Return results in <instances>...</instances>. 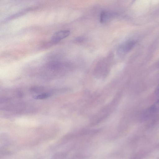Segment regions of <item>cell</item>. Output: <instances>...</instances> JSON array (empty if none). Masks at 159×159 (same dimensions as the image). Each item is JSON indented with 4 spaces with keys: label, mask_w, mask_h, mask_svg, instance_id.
Returning <instances> with one entry per match:
<instances>
[{
    "label": "cell",
    "mask_w": 159,
    "mask_h": 159,
    "mask_svg": "<svg viewBox=\"0 0 159 159\" xmlns=\"http://www.w3.org/2000/svg\"><path fill=\"white\" fill-rule=\"evenodd\" d=\"M70 32L68 30L58 31L54 33L51 37V41L52 43H57L67 37L70 34Z\"/></svg>",
    "instance_id": "6da1fadb"
},
{
    "label": "cell",
    "mask_w": 159,
    "mask_h": 159,
    "mask_svg": "<svg viewBox=\"0 0 159 159\" xmlns=\"http://www.w3.org/2000/svg\"><path fill=\"white\" fill-rule=\"evenodd\" d=\"M134 44V42L132 41L121 45L119 47L117 50V54L121 56L130 50Z\"/></svg>",
    "instance_id": "7a4b0ae2"
},
{
    "label": "cell",
    "mask_w": 159,
    "mask_h": 159,
    "mask_svg": "<svg viewBox=\"0 0 159 159\" xmlns=\"http://www.w3.org/2000/svg\"><path fill=\"white\" fill-rule=\"evenodd\" d=\"M117 15L116 13L114 12H103L100 16V22L104 23L112 19Z\"/></svg>",
    "instance_id": "3957f363"
},
{
    "label": "cell",
    "mask_w": 159,
    "mask_h": 159,
    "mask_svg": "<svg viewBox=\"0 0 159 159\" xmlns=\"http://www.w3.org/2000/svg\"><path fill=\"white\" fill-rule=\"evenodd\" d=\"M50 96V94L48 93H43L34 97V98L36 99H43L47 98Z\"/></svg>",
    "instance_id": "277c9868"
},
{
    "label": "cell",
    "mask_w": 159,
    "mask_h": 159,
    "mask_svg": "<svg viewBox=\"0 0 159 159\" xmlns=\"http://www.w3.org/2000/svg\"><path fill=\"white\" fill-rule=\"evenodd\" d=\"M24 12L21 11L20 12L18 13H16L14 15H13L11 16L8 17L7 18H6L4 20V21H7L10 20H11L14 19L15 18L18 17L22 15L24 13Z\"/></svg>",
    "instance_id": "5b68a950"
},
{
    "label": "cell",
    "mask_w": 159,
    "mask_h": 159,
    "mask_svg": "<svg viewBox=\"0 0 159 159\" xmlns=\"http://www.w3.org/2000/svg\"><path fill=\"white\" fill-rule=\"evenodd\" d=\"M159 109V99L150 107V110L152 111H156Z\"/></svg>",
    "instance_id": "8992f818"
},
{
    "label": "cell",
    "mask_w": 159,
    "mask_h": 159,
    "mask_svg": "<svg viewBox=\"0 0 159 159\" xmlns=\"http://www.w3.org/2000/svg\"><path fill=\"white\" fill-rule=\"evenodd\" d=\"M43 88L42 87H34L31 89V90L34 92H39L43 90Z\"/></svg>",
    "instance_id": "52a82bcc"
},
{
    "label": "cell",
    "mask_w": 159,
    "mask_h": 159,
    "mask_svg": "<svg viewBox=\"0 0 159 159\" xmlns=\"http://www.w3.org/2000/svg\"><path fill=\"white\" fill-rule=\"evenodd\" d=\"M159 91V85L157 87V91Z\"/></svg>",
    "instance_id": "ba28073f"
}]
</instances>
